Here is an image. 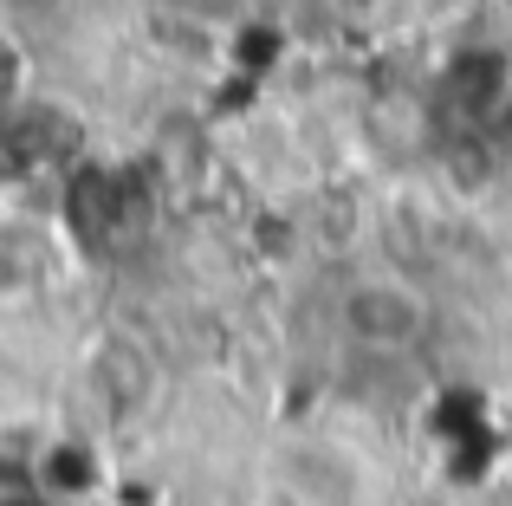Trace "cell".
Here are the masks:
<instances>
[{"label":"cell","mask_w":512,"mask_h":506,"mask_svg":"<svg viewBox=\"0 0 512 506\" xmlns=\"http://www.w3.org/2000/svg\"><path fill=\"white\" fill-rule=\"evenodd\" d=\"M344 338L363 344V351H415V344L428 338V325H435V312H428V299L409 286V279H357V286L344 292Z\"/></svg>","instance_id":"1"}]
</instances>
